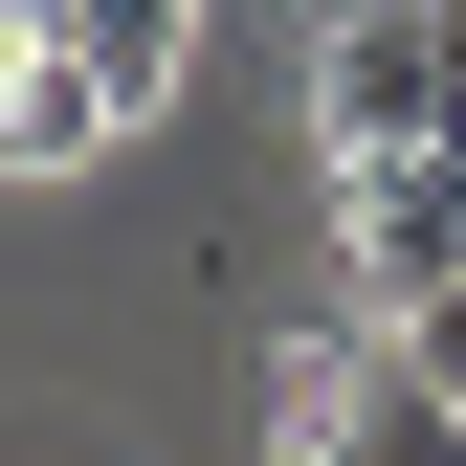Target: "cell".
<instances>
[{
	"mask_svg": "<svg viewBox=\"0 0 466 466\" xmlns=\"http://www.w3.org/2000/svg\"><path fill=\"white\" fill-rule=\"evenodd\" d=\"M0 23H67V0H0Z\"/></svg>",
	"mask_w": 466,
	"mask_h": 466,
	"instance_id": "ba28073f",
	"label": "cell"
},
{
	"mask_svg": "<svg viewBox=\"0 0 466 466\" xmlns=\"http://www.w3.org/2000/svg\"><path fill=\"white\" fill-rule=\"evenodd\" d=\"M400 356H422V378L466 400V289H422V311H400Z\"/></svg>",
	"mask_w": 466,
	"mask_h": 466,
	"instance_id": "8992f818",
	"label": "cell"
},
{
	"mask_svg": "<svg viewBox=\"0 0 466 466\" xmlns=\"http://www.w3.org/2000/svg\"><path fill=\"white\" fill-rule=\"evenodd\" d=\"M23 45H45V23H0V89H23Z\"/></svg>",
	"mask_w": 466,
	"mask_h": 466,
	"instance_id": "52a82bcc",
	"label": "cell"
},
{
	"mask_svg": "<svg viewBox=\"0 0 466 466\" xmlns=\"http://www.w3.org/2000/svg\"><path fill=\"white\" fill-rule=\"evenodd\" d=\"M311 134L356 156H466V0H333L311 23Z\"/></svg>",
	"mask_w": 466,
	"mask_h": 466,
	"instance_id": "6da1fadb",
	"label": "cell"
},
{
	"mask_svg": "<svg viewBox=\"0 0 466 466\" xmlns=\"http://www.w3.org/2000/svg\"><path fill=\"white\" fill-rule=\"evenodd\" d=\"M289 466H466V400L422 356H333V400L289 422Z\"/></svg>",
	"mask_w": 466,
	"mask_h": 466,
	"instance_id": "3957f363",
	"label": "cell"
},
{
	"mask_svg": "<svg viewBox=\"0 0 466 466\" xmlns=\"http://www.w3.org/2000/svg\"><path fill=\"white\" fill-rule=\"evenodd\" d=\"M356 289L378 311H422V289H466V156H356Z\"/></svg>",
	"mask_w": 466,
	"mask_h": 466,
	"instance_id": "7a4b0ae2",
	"label": "cell"
},
{
	"mask_svg": "<svg viewBox=\"0 0 466 466\" xmlns=\"http://www.w3.org/2000/svg\"><path fill=\"white\" fill-rule=\"evenodd\" d=\"M67 45L111 67V111H178V67H200V0H67Z\"/></svg>",
	"mask_w": 466,
	"mask_h": 466,
	"instance_id": "5b68a950",
	"label": "cell"
},
{
	"mask_svg": "<svg viewBox=\"0 0 466 466\" xmlns=\"http://www.w3.org/2000/svg\"><path fill=\"white\" fill-rule=\"evenodd\" d=\"M111 134H134V111H111V67L45 23V45H23V89H0V178H89Z\"/></svg>",
	"mask_w": 466,
	"mask_h": 466,
	"instance_id": "277c9868",
	"label": "cell"
}]
</instances>
